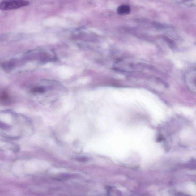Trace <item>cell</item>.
Masks as SVG:
<instances>
[{"label": "cell", "instance_id": "6da1fadb", "mask_svg": "<svg viewBox=\"0 0 196 196\" xmlns=\"http://www.w3.org/2000/svg\"><path fill=\"white\" fill-rule=\"evenodd\" d=\"M29 2L26 1H3L0 2V9L10 10L20 8L28 5Z\"/></svg>", "mask_w": 196, "mask_h": 196}, {"label": "cell", "instance_id": "7a4b0ae2", "mask_svg": "<svg viewBox=\"0 0 196 196\" xmlns=\"http://www.w3.org/2000/svg\"><path fill=\"white\" fill-rule=\"evenodd\" d=\"M186 83L189 89L194 93L196 92L195 70H192L187 74L185 76Z\"/></svg>", "mask_w": 196, "mask_h": 196}, {"label": "cell", "instance_id": "3957f363", "mask_svg": "<svg viewBox=\"0 0 196 196\" xmlns=\"http://www.w3.org/2000/svg\"><path fill=\"white\" fill-rule=\"evenodd\" d=\"M117 11L120 15H127L130 12L131 8L129 6L127 5H122L118 8Z\"/></svg>", "mask_w": 196, "mask_h": 196}, {"label": "cell", "instance_id": "277c9868", "mask_svg": "<svg viewBox=\"0 0 196 196\" xmlns=\"http://www.w3.org/2000/svg\"><path fill=\"white\" fill-rule=\"evenodd\" d=\"M32 92L34 93H43L45 92V89L43 87H36L33 89Z\"/></svg>", "mask_w": 196, "mask_h": 196}, {"label": "cell", "instance_id": "5b68a950", "mask_svg": "<svg viewBox=\"0 0 196 196\" xmlns=\"http://www.w3.org/2000/svg\"><path fill=\"white\" fill-rule=\"evenodd\" d=\"M173 196H190L188 195L187 194L182 193L181 192H175L173 194Z\"/></svg>", "mask_w": 196, "mask_h": 196}, {"label": "cell", "instance_id": "8992f818", "mask_svg": "<svg viewBox=\"0 0 196 196\" xmlns=\"http://www.w3.org/2000/svg\"><path fill=\"white\" fill-rule=\"evenodd\" d=\"M0 128H2L4 129H7L9 128V126L8 125L4 124L0 122Z\"/></svg>", "mask_w": 196, "mask_h": 196}]
</instances>
